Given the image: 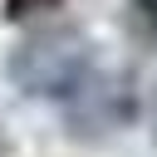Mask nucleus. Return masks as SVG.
Listing matches in <instances>:
<instances>
[{
    "label": "nucleus",
    "instance_id": "nucleus-5",
    "mask_svg": "<svg viewBox=\"0 0 157 157\" xmlns=\"http://www.w3.org/2000/svg\"><path fill=\"white\" fill-rule=\"evenodd\" d=\"M0 157H10V128L0 123Z\"/></svg>",
    "mask_w": 157,
    "mask_h": 157
},
{
    "label": "nucleus",
    "instance_id": "nucleus-3",
    "mask_svg": "<svg viewBox=\"0 0 157 157\" xmlns=\"http://www.w3.org/2000/svg\"><path fill=\"white\" fill-rule=\"evenodd\" d=\"M128 29L147 44H157V0H128Z\"/></svg>",
    "mask_w": 157,
    "mask_h": 157
},
{
    "label": "nucleus",
    "instance_id": "nucleus-2",
    "mask_svg": "<svg viewBox=\"0 0 157 157\" xmlns=\"http://www.w3.org/2000/svg\"><path fill=\"white\" fill-rule=\"evenodd\" d=\"M137 118V78L128 69H93L64 98V132L74 142H103Z\"/></svg>",
    "mask_w": 157,
    "mask_h": 157
},
{
    "label": "nucleus",
    "instance_id": "nucleus-1",
    "mask_svg": "<svg viewBox=\"0 0 157 157\" xmlns=\"http://www.w3.org/2000/svg\"><path fill=\"white\" fill-rule=\"evenodd\" d=\"M93 74V39L78 25H39L5 54V78L25 98L64 103Z\"/></svg>",
    "mask_w": 157,
    "mask_h": 157
},
{
    "label": "nucleus",
    "instance_id": "nucleus-4",
    "mask_svg": "<svg viewBox=\"0 0 157 157\" xmlns=\"http://www.w3.org/2000/svg\"><path fill=\"white\" fill-rule=\"evenodd\" d=\"M59 5H69V0H5V5H0V15H5L10 25H25V20L49 15V10H59Z\"/></svg>",
    "mask_w": 157,
    "mask_h": 157
},
{
    "label": "nucleus",
    "instance_id": "nucleus-6",
    "mask_svg": "<svg viewBox=\"0 0 157 157\" xmlns=\"http://www.w3.org/2000/svg\"><path fill=\"white\" fill-rule=\"evenodd\" d=\"M152 137H157V98H152Z\"/></svg>",
    "mask_w": 157,
    "mask_h": 157
}]
</instances>
